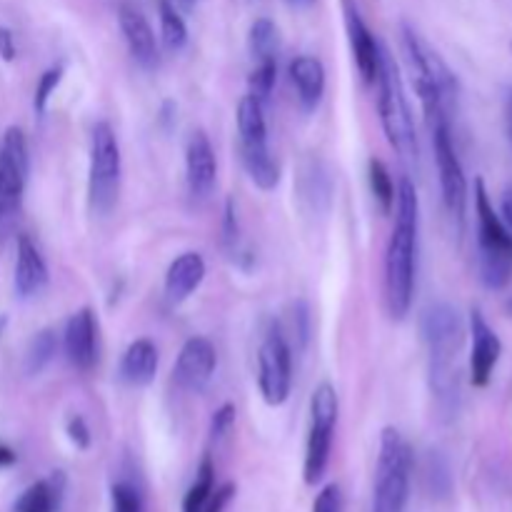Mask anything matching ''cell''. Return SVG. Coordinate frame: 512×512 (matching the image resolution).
Wrapping results in <instances>:
<instances>
[{
    "label": "cell",
    "instance_id": "obj_1",
    "mask_svg": "<svg viewBox=\"0 0 512 512\" xmlns=\"http://www.w3.org/2000/svg\"><path fill=\"white\" fill-rule=\"evenodd\" d=\"M395 225L385 250V300L395 320L410 313L418 273L420 200L413 180L403 178L395 188Z\"/></svg>",
    "mask_w": 512,
    "mask_h": 512
},
{
    "label": "cell",
    "instance_id": "obj_2",
    "mask_svg": "<svg viewBox=\"0 0 512 512\" xmlns=\"http://www.w3.org/2000/svg\"><path fill=\"white\" fill-rule=\"evenodd\" d=\"M420 330L430 350V390L445 413L460 400L458 353L465 343V325L458 310L448 303H433L420 318Z\"/></svg>",
    "mask_w": 512,
    "mask_h": 512
},
{
    "label": "cell",
    "instance_id": "obj_3",
    "mask_svg": "<svg viewBox=\"0 0 512 512\" xmlns=\"http://www.w3.org/2000/svg\"><path fill=\"white\" fill-rule=\"evenodd\" d=\"M405 60L413 75L415 93L423 103L425 120H453L455 103H458V78L448 68L438 50L418 33L410 23L400 25Z\"/></svg>",
    "mask_w": 512,
    "mask_h": 512
},
{
    "label": "cell",
    "instance_id": "obj_4",
    "mask_svg": "<svg viewBox=\"0 0 512 512\" xmlns=\"http://www.w3.org/2000/svg\"><path fill=\"white\" fill-rule=\"evenodd\" d=\"M375 83H378L380 123H383L390 148L400 158H418V135H415L413 113H410L408 98H405L403 78H400L398 63H395L385 45Z\"/></svg>",
    "mask_w": 512,
    "mask_h": 512
},
{
    "label": "cell",
    "instance_id": "obj_5",
    "mask_svg": "<svg viewBox=\"0 0 512 512\" xmlns=\"http://www.w3.org/2000/svg\"><path fill=\"white\" fill-rule=\"evenodd\" d=\"M475 213H478L480 280L490 290H505L512 280V233L495 213L483 178L475 180Z\"/></svg>",
    "mask_w": 512,
    "mask_h": 512
},
{
    "label": "cell",
    "instance_id": "obj_6",
    "mask_svg": "<svg viewBox=\"0 0 512 512\" xmlns=\"http://www.w3.org/2000/svg\"><path fill=\"white\" fill-rule=\"evenodd\" d=\"M410 473H413V450L403 433L388 425L380 433L373 512H405L410 495Z\"/></svg>",
    "mask_w": 512,
    "mask_h": 512
},
{
    "label": "cell",
    "instance_id": "obj_7",
    "mask_svg": "<svg viewBox=\"0 0 512 512\" xmlns=\"http://www.w3.org/2000/svg\"><path fill=\"white\" fill-rule=\"evenodd\" d=\"M120 178H123V160H120L118 135L108 120H98L90 130L88 198L93 213L108 215L118 205Z\"/></svg>",
    "mask_w": 512,
    "mask_h": 512
},
{
    "label": "cell",
    "instance_id": "obj_8",
    "mask_svg": "<svg viewBox=\"0 0 512 512\" xmlns=\"http://www.w3.org/2000/svg\"><path fill=\"white\" fill-rule=\"evenodd\" d=\"M338 393L330 383H320L310 398V435L308 448H305L303 475L305 483L315 485L323 480L330 463V450H333L335 425H338Z\"/></svg>",
    "mask_w": 512,
    "mask_h": 512
},
{
    "label": "cell",
    "instance_id": "obj_9",
    "mask_svg": "<svg viewBox=\"0 0 512 512\" xmlns=\"http://www.w3.org/2000/svg\"><path fill=\"white\" fill-rule=\"evenodd\" d=\"M258 388L270 408L288 403L293 388V348L278 323L270 325L258 350Z\"/></svg>",
    "mask_w": 512,
    "mask_h": 512
},
{
    "label": "cell",
    "instance_id": "obj_10",
    "mask_svg": "<svg viewBox=\"0 0 512 512\" xmlns=\"http://www.w3.org/2000/svg\"><path fill=\"white\" fill-rule=\"evenodd\" d=\"M428 128L433 135V153L435 163H438L443 203L448 213L463 225L465 205H468V180H465L463 165H460L458 150H455L450 120H435V123H428Z\"/></svg>",
    "mask_w": 512,
    "mask_h": 512
},
{
    "label": "cell",
    "instance_id": "obj_11",
    "mask_svg": "<svg viewBox=\"0 0 512 512\" xmlns=\"http://www.w3.org/2000/svg\"><path fill=\"white\" fill-rule=\"evenodd\" d=\"M218 368V350L203 335H193L180 348L178 360L173 365V378L180 388L190 393H200L213 380Z\"/></svg>",
    "mask_w": 512,
    "mask_h": 512
},
{
    "label": "cell",
    "instance_id": "obj_12",
    "mask_svg": "<svg viewBox=\"0 0 512 512\" xmlns=\"http://www.w3.org/2000/svg\"><path fill=\"white\" fill-rule=\"evenodd\" d=\"M343 3V18L345 30H348L350 53H353L355 68L363 75L365 83H375L380 68V58H383V45L375 38L373 30L363 20V13L358 8V0H340Z\"/></svg>",
    "mask_w": 512,
    "mask_h": 512
},
{
    "label": "cell",
    "instance_id": "obj_13",
    "mask_svg": "<svg viewBox=\"0 0 512 512\" xmlns=\"http://www.w3.org/2000/svg\"><path fill=\"white\" fill-rule=\"evenodd\" d=\"M63 348L65 358L75 370L95 368L98 363V318H95L93 308H80L65 323L63 333Z\"/></svg>",
    "mask_w": 512,
    "mask_h": 512
},
{
    "label": "cell",
    "instance_id": "obj_14",
    "mask_svg": "<svg viewBox=\"0 0 512 512\" xmlns=\"http://www.w3.org/2000/svg\"><path fill=\"white\" fill-rule=\"evenodd\" d=\"M185 178L193 198L205 200L215 188L218 180V160L205 130H195L185 145Z\"/></svg>",
    "mask_w": 512,
    "mask_h": 512
},
{
    "label": "cell",
    "instance_id": "obj_15",
    "mask_svg": "<svg viewBox=\"0 0 512 512\" xmlns=\"http://www.w3.org/2000/svg\"><path fill=\"white\" fill-rule=\"evenodd\" d=\"M470 335H473V350H470V383L475 388H485L493 378V370L498 365L503 345L498 333L490 328L485 315L480 310L470 313Z\"/></svg>",
    "mask_w": 512,
    "mask_h": 512
},
{
    "label": "cell",
    "instance_id": "obj_16",
    "mask_svg": "<svg viewBox=\"0 0 512 512\" xmlns=\"http://www.w3.org/2000/svg\"><path fill=\"white\" fill-rule=\"evenodd\" d=\"M118 23L123 30V38L128 43L130 55L138 60L143 68H155L158 65V40H155L153 28H150L148 18L140 13L133 5H120Z\"/></svg>",
    "mask_w": 512,
    "mask_h": 512
},
{
    "label": "cell",
    "instance_id": "obj_17",
    "mask_svg": "<svg viewBox=\"0 0 512 512\" xmlns=\"http://www.w3.org/2000/svg\"><path fill=\"white\" fill-rule=\"evenodd\" d=\"M15 293L33 298L48 285V265L30 235H18V258H15Z\"/></svg>",
    "mask_w": 512,
    "mask_h": 512
},
{
    "label": "cell",
    "instance_id": "obj_18",
    "mask_svg": "<svg viewBox=\"0 0 512 512\" xmlns=\"http://www.w3.org/2000/svg\"><path fill=\"white\" fill-rule=\"evenodd\" d=\"M205 280V260L200 253H183L170 263L168 273H165V295L173 305L185 303L200 283Z\"/></svg>",
    "mask_w": 512,
    "mask_h": 512
},
{
    "label": "cell",
    "instance_id": "obj_19",
    "mask_svg": "<svg viewBox=\"0 0 512 512\" xmlns=\"http://www.w3.org/2000/svg\"><path fill=\"white\" fill-rule=\"evenodd\" d=\"M298 190L303 203L308 205L313 213L325 215L333 208V175H330L328 165L318 158H308L300 168Z\"/></svg>",
    "mask_w": 512,
    "mask_h": 512
},
{
    "label": "cell",
    "instance_id": "obj_20",
    "mask_svg": "<svg viewBox=\"0 0 512 512\" xmlns=\"http://www.w3.org/2000/svg\"><path fill=\"white\" fill-rule=\"evenodd\" d=\"M290 80L298 90V100L305 110H315L325 93V68L315 55H298L288 65Z\"/></svg>",
    "mask_w": 512,
    "mask_h": 512
},
{
    "label": "cell",
    "instance_id": "obj_21",
    "mask_svg": "<svg viewBox=\"0 0 512 512\" xmlns=\"http://www.w3.org/2000/svg\"><path fill=\"white\" fill-rule=\"evenodd\" d=\"M158 363L160 355L153 340H133V343L128 345V350L123 353V360H120V378H123V383L143 388V385H150L155 380V375H158Z\"/></svg>",
    "mask_w": 512,
    "mask_h": 512
},
{
    "label": "cell",
    "instance_id": "obj_22",
    "mask_svg": "<svg viewBox=\"0 0 512 512\" xmlns=\"http://www.w3.org/2000/svg\"><path fill=\"white\" fill-rule=\"evenodd\" d=\"M28 170V165H23L0 148V223L10 220L20 210Z\"/></svg>",
    "mask_w": 512,
    "mask_h": 512
},
{
    "label": "cell",
    "instance_id": "obj_23",
    "mask_svg": "<svg viewBox=\"0 0 512 512\" xmlns=\"http://www.w3.org/2000/svg\"><path fill=\"white\" fill-rule=\"evenodd\" d=\"M238 133L240 148H260L268 145V123H265L263 103L253 95H243L238 103Z\"/></svg>",
    "mask_w": 512,
    "mask_h": 512
},
{
    "label": "cell",
    "instance_id": "obj_24",
    "mask_svg": "<svg viewBox=\"0 0 512 512\" xmlns=\"http://www.w3.org/2000/svg\"><path fill=\"white\" fill-rule=\"evenodd\" d=\"M243 155V165L248 170L250 180L258 185L260 190H275L280 183V165L278 160L270 155L268 145H260V148H240Z\"/></svg>",
    "mask_w": 512,
    "mask_h": 512
},
{
    "label": "cell",
    "instance_id": "obj_25",
    "mask_svg": "<svg viewBox=\"0 0 512 512\" xmlns=\"http://www.w3.org/2000/svg\"><path fill=\"white\" fill-rule=\"evenodd\" d=\"M63 475L55 473V478L38 480L30 485L18 500H15V512H55L60 503V488H63Z\"/></svg>",
    "mask_w": 512,
    "mask_h": 512
},
{
    "label": "cell",
    "instance_id": "obj_26",
    "mask_svg": "<svg viewBox=\"0 0 512 512\" xmlns=\"http://www.w3.org/2000/svg\"><path fill=\"white\" fill-rule=\"evenodd\" d=\"M248 48H250V55H253L258 63H263V60H278V53H280L278 25H275L270 18L255 20V23L250 25Z\"/></svg>",
    "mask_w": 512,
    "mask_h": 512
},
{
    "label": "cell",
    "instance_id": "obj_27",
    "mask_svg": "<svg viewBox=\"0 0 512 512\" xmlns=\"http://www.w3.org/2000/svg\"><path fill=\"white\" fill-rule=\"evenodd\" d=\"M213 490H215V465H213V458L205 455V458L200 460L198 478H195V483L190 485V490L185 493L183 512H203L205 503H208V498L213 495Z\"/></svg>",
    "mask_w": 512,
    "mask_h": 512
},
{
    "label": "cell",
    "instance_id": "obj_28",
    "mask_svg": "<svg viewBox=\"0 0 512 512\" xmlns=\"http://www.w3.org/2000/svg\"><path fill=\"white\" fill-rule=\"evenodd\" d=\"M58 353V338H55L53 330H40L28 345V353H25V370L28 375H40L50 365V360Z\"/></svg>",
    "mask_w": 512,
    "mask_h": 512
},
{
    "label": "cell",
    "instance_id": "obj_29",
    "mask_svg": "<svg viewBox=\"0 0 512 512\" xmlns=\"http://www.w3.org/2000/svg\"><path fill=\"white\" fill-rule=\"evenodd\" d=\"M160 35L168 50H180L188 43V25L170 0H160Z\"/></svg>",
    "mask_w": 512,
    "mask_h": 512
},
{
    "label": "cell",
    "instance_id": "obj_30",
    "mask_svg": "<svg viewBox=\"0 0 512 512\" xmlns=\"http://www.w3.org/2000/svg\"><path fill=\"white\" fill-rule=\"evenodd\" d=\"M368 180H370V190H373L375 200H378L380 210L385 215L393 213L395 208V183L390 178V170L385 168L383 160L370 158L368 163Z\"/></svg>",
    "mask_w": 512,
    "mask_h": 512
},
{
    "label": "cell",
    "instance_id": "obj_31",
    "mask_svg": "<svg viewBox=\"0 0 512 512\" xmlns=\"http://www.w3.org/2000/svg\"><path fill=\"white\" fill-rule=\"evenodd\" d=\"M275 80H278V60H263L248 75V95H253L255 100H260L265 105L270 93H273Z\"/></svg>",
    "mask_w": 512,
    "mask_h": 512
},
{
    "label": "cell",
    "instance_id": "obj_32",
    "mask_svg": "<svg viewBox=\"0 0 512 512\" xmlns=\"http://www.w3.org/2000/svg\"><path fill=\"white\" fill-rule=\"evenodd\" d=\"M63 65H55V68H48L43 75H40L38 85H35V95H33V108L38 115H45L48 110V100L53 98V93L58 90L60 80H63Z\"/></svg>",
    "mask_w": 512,
    "mask_h": 512
},
{
    "label": "cell",
    "instance_id": "obj_33",
    "mask_svg": "<svg viewBox=\"0 0 512 512\" xmlns=\"http://www.w3.org/2000/svg\"><path fill=\"white\" fill-rule=\"evenodd\" d=\"M110 498H113V512H143V498L130 483H115Z\"/></svg>",
    "mask_w": 512,
    "mask_h": 512
},
{
    "label": "cell",
    "instance_id": "obj_34",
    "mask_svg": "<svg viewBox=\"0 0 512 512\" xmlns=\"http://www.w3.org/2000/svg\"><path fill=\"white\" fill-rule=\"evenodd\" d=\"M223 243L230 253L240 250V228H238V213H235V200H225V218H223Z\"/></svg>",
    "mask_w": 512,
    "mask_h": 512
},
{
    "label": "cell",
    "instance_id": "obj_35",
    "mask_svg": "<svg viewBox=\"0 0 512 512\" xmlns=\"http://www.w3.org/2000/svg\"><path fill=\"white\" fill-rule=\"evenodd\" d=\"M235 415H238L235 413V405H230V403L220 405V408L213 413V418H210V438L223 440L225 435L233 430Z\"/></svg>",
    "mask_w": 512,
    "mask_h": 512
},
{
    "label": "cell",
    "instance_id": "obj_36",
    "mask_svg": "<svg viewBox=\"0 0 512 512\" xmlns=\"http://www.w3.org/2000/svg\"><path fill=\"white\" fill-rule=\"evenodd\" d=\"M293 333H295V343H298V348L303 350L310 338V308L305 300H298V303L293 305Z\"/></svg>",
    "mask_w": 512,
    "mask_h": 512
},
{
    "label": "cell",
    "instance_id": "obj_37",
    "mask_svg": "<svg viewBox=\"0 0 512 512\" xmlns=\"http://www.w3.org/2000/svg\"><path fill=\"white\" fill-rule=\"evenodd\" d=\"M313 512H343V493L335 483L325 485L313 503Z\"/></svg>",
    "mask_w": 512,
    "mask_h": 512
},
{
    "label": "cell",
    "instance_id": "obj_38",
    "mask_svg": "<svg viewBox=\"0 0 512 512\" xmlns=\"http://www.w3.org/2000/svg\"><path fill=\"white\" fill-rule=\"evenodd\" d=\"M65 433H68V440L78 450H88L90 443H93V438H90L88 423H85L80 415H73V418L68 420V428H65Z\"/></svg>",
    "mask_w": 512,
    "mask_h": 512
},
{
    "label": "cell",
    "instance_id": "obj_39",
    "mask_svg": "<svg viewBox=\"0 0 512 512\" xmlns=\"http://www.w3.org/2000/svg\"><path fill=\"white\" fill-rule=\"evenodd\" d=\"M233 498H235V485L233 483L220 485V488L213 490V495H210L208 503H205L203 512H223Z\"/></svg>",
    "mask_w": 512,
    "mask_h": 512
},
{
    "label": "cell",
    "instance_id": "obj_40",
    "mask_svg": "<svg viewBox=\"0 0 512 512\" xmlns=\"http://www.w3.org/2000/svg\"><path fill=\"white\" fill-rule=\"evenodd\" d=\"M15 55H18V48H15L13 33H10L8 28H3V25H0V58H3L5 63H13Z\"/></svg>",
    "mask_w": 512,
    "mask_h": 512
},
{
    "label": "cell",
    "instance_id": "obj_41",
    "mask_svg": "<svg viewBox=\"0 0 512 512\" xmlns=\"http://www.w3.org/2000/svg\"><path fill=\"white\" fill-rule=\"evenodd\" d=\"M175 110H178V108H175L173 100H165L163 108H160V118L158 120H160V125H163L165 130H170V125L175 123Z\"/></svg>",
    "mask_w": 512,
    "mask_h": 512
},
{
    "label": "cell",
    "instance_id": "obj_42",
    "mask_svg": "<svg viewBox=\"0 0 512 512\" xmlns=\"http://www.w3.org/2000/svg\"><path fill=\"white\" fill-rule=\"evenodd\" d=\"M15 460H18V455L13 453V450L8 448V445H0V470L10 468V465H15Z\"/></svg>",
    "mask_w": 512,
    "mask_h": 512
},
{
    "label": "cell",
    "instance_id": "obj_43",
    "mask_svg": "<svg viewBox=\"0 0 512 512\" xmlns=\"http://www.w3.org/2000/svg\"><path fill=\"white\" fill-rule=\"evenodd\" d=\"M505 120H508V138H510V145H512V90L508 95V103H505Z\"/></svg>",
    "mask_w": 512,
    "mask_h": 512
},
{
    "label": "cell",
    "instance_id": "obj_44",
    "mask_svg": "<svg viewBox=\"0 0 512 512\" xmlns=\"http://www.w3.org/2000/svg\"><path fill=\"white\" fill-rule=\"evenodd\" d=\"M503 215H505V223H508L512 228V195H510V198L503 200Z\"/></svg>",
    "mask_w": 512,
    "mask_h": 512
},
{
    "label": "cell",
    "instance_id": "obj_45",
    "mask_svg": "<svg viewBox=\"0 0 512 512\" xmlns=\"http://www.w3.org/2000/svg\"><path fill=\"white\" fill-rule=\"evenodd\" d=\"M295 3H310V0H295Z\"/></svg>",
    "mask_w": 512,
    "mask_h": 512
}]
</instances>
